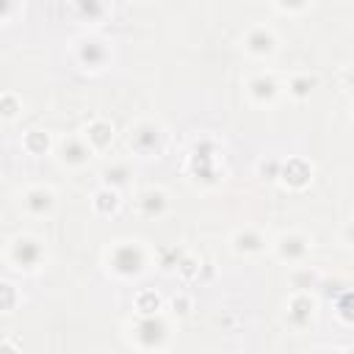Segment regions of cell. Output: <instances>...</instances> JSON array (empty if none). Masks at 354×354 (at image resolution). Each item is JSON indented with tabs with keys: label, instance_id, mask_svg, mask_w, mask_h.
<instances>
[{
	"label": "cell",
	"instance_id": "4dcf8cb0",
	"mask_svg": "<svg viewBox=\"0 0 354 354\" xmlns=\"http://www.w3.org/2000/svg\"><path fill=\"white\" fill-rule=\"evenodd\" d=\"M340 238H343V243H346V246H354V218H351V221H346V227L340 230Z\"/></svg>",
	"mask_w": 354,
	"mask_h": 354
},
{
	"label": "cell",
	"instance_id": "f546056e",
	"mask_svg": "<svg viewBox=\"0 0 354 354\" xmlns=\"http://www.w3.org/2000/svg\"><path fill=\"white\" fill-rule=\"evenodd\" d=\"M271 8L279 11V14H301V11L310 8V3H274Z\"/></svg>",
	"mask_w": 354,
	"mask_h": 354
},
{
	"label": "cell",
	"instance_id": "cb8c5ba5",
	"mask_svg": "<svg viewBox=\"0 0 354 354\" xmlns=\"http://www.w3.org/2000/svg\"><path fill=\"white\" fill-rule=\"evenodd\" d=\"M335 315L343 321V324H354V290H343L337 299H335Z\"/></svg>",
	"mask_w": 354,
	"mask_h": 354
},
{
	"label": "cell",
	"instance_id": "9a60e30c",
	"mask_svg": "<svg viewBox=\"0 0 354 354\" xmlns=\"http://www.w3.org/2000/svg\"><path fill=\"white\" fill-rule=\"evenodd\" d=\"M313 174H315V166L307 160V158H285L282 160V169H279V185L290 188V191H304L310 183H313Z\"/></svg>",
	"mask_w": 354,
	"mask_h": 354
},
{
	"label": "cell",
	"instance_id": "603a6c76",
	"mask_svg": "<svg viewBox=\"0 0 354 354\" xmlns=\"http://www.w3.org/2000/svg\"><path fill=\"white\" fill-rule=\"evenodd\" d=\"M22 108H25V102H22V97L17 91H3L0 94V116H3V122H14L22 113Z\"/></svg>",
	"mask_w": 354,
	"mask_h": 354
},
{
	"label": "cell",
	"instance_id": "4fadbf2b",
	"mask_svg": "<svg viewBox=\"0 0 354 354\" xmlns=\"http://www.w3.org/2000/svg\"><path fill=\"white\" fill-rule=\"evenodd\" d=\"M169 194L160 188V185H147V188H138L133 194V207L138 216L144 218H160L169 213Z\"/></svg>",
	"mask_w": 354,
	"mask_h": 354
},
{
	"label": "cell",
	"instance_id": "7a4b0ae2",
	"mask_svg": "<svg viewBox=\"0 0 354 354\" xmlns=\"http://www.w3.org/2000/svg\"><path fill=\"white\" fill-rule=\"evenodd\" d=\"M149 249L138 238H119L102 252L105 271L116 279H138L149 268Z\"/></svg>",
	"mask_w": 354,
	"mask_h": 354
},
{
	"label": "cell",
	"instance_id": "ba28073f",
	"mask_svg": "<svg viewBox=\"0 0 354 354\" xmlns=\"http://www.w3.org/2000/svg\"><path fill=\"white\" fill-rule=\"evenodd\" d=\"M241 47H243V53H246L249 58H254V61H268V58H274L277 50H279V36H277V30H274L271 25H266V22H252V25L241 33Z\"/></svg>",
	"mask_w": 354,
	"mask_h": 354
},
{
	"label": "cell",
	"instance_id": "f1b7e54d",
	"mask_svg": "<svg viewBox=\"0 0 354 354\" xmlns=\"http://www.w3.org/2000/svg\"><path fill=\"white\" fill-rule=\"evenodd\" d=\"M0 296H3V313H11L14 307H17V288L8 282V279H3L0 282Z\"/></svg>",
	"mask_w": 354,
	"mask_h": 354
},
{
	"label": "cell",
	"instance_id": "ffe728a7",
	"mask_svg": "<svg viewBox=\"0 0 354 354\" xmlns=\"http://www.w3.org/2000/svg\"><path fill=\"white\" fill-rule=\"evenodd\" d=\"M22 149L33 158L39 155H47V152H55V138L47 133V130H28L22 136Z\"/></svg>",
	"mask_w": 354,
	"mask_h": 354
},
{
	"label": "cell",
	"instance_id": "83f0119b",
	"mask_svg": "<svg viewBox=\"0 0 354 354\" xmlns=\"http://www.w3.org/2000/svg\"><path fill=\"white\" fill-rule=\"evenodd\" d=\"M169 310H171V315L185 318V315L194 310V299H191L188 293H174V296L169 299Z\"/></svg>",
	"mask_w": 354,
	"mask_h": 354
},
{
	"label": "cell",
	"instance_id": "2e32d148",
	"mask_svg": "<svg viewBox=\"0 0 354 354\" xmlns=\"http://www.w3.org/2000/svg\"><path fill=\"white\" fill-rule=\"evenodd\" d=\"M83 138L88 141V147H91L94 152H108L111 144H113V138H116V127H113V122L97 116V119H91V122L83 127Z\"/></svg>",
	"mask_w": 354,
	"mask_h": 354
},
{
	"label": "cell",
	"instance_id": "44dd1931",
	"mask_svg": "<svg viewBox=\"0 0 354 354\" xmlns=\"http://www.w3.org/2000/svg\"><path fill=\"white\" fill-rule=\"evenodd\" d=\"M136 315H158L163 313V296L158 290H138L133 299Z\"/></svg>",
	"mask_w": 354,
	"mask_h": 354
},
{
	"label": "cell",
	"instance_id": "1f68e13d",
	"mask_svg": "<svg viewBox=\"0 0 354 354\" xmlns=\"http://www.w3.org/2000/svg\"><path fill=\"white\" fill-rule=\"evenodd\" d=\"M340 77H343V86H346V88H351V91H354V66H346V69H343V75H340Z\"/></svg>",
	"mask_w": 354,
	"mask_h": 354
},
{
	"label": "cell",
	"instance_id": "7402d4cb",
	"mask_svg": "<svg viewBox=\"0 0 354 354\" xmlns=\"http://www.w3.org/2000/svg\"><path fill=\"white\" fill-rule=\"evenodd\" d=\"M111 11V6H105V3H94V0H83V3H75V14L86 22V25H100L102 19H105V14Z\"/></svg>",
	"mask_w": 354,
	"mask_h": 354
},
{
	"label": "cell",
	"instance_id": "52a82bcc",
	"mask_svg": "<svg viewBox=\"0 0 354 354\" xmlns=\"http://www.w3.org/2000/svg\"><path fill=\"white\" fill-rule=\"evenodd\" d=\"M271 252L279 263L301 266L313 252V235H307L304 230H285L271 238Z\"/></svg>",
	"mask_w": 354,
	"mask_h": 354
},
{
	"label": "cell",
	"instance_id": "6da1fadb",
	"mask_svg": "<svg viewBox=\"0 0 354 354\" xmlns=\"http://www.w3.org/2000/svg\"><path fill=\"white\" fill-rule=\"evenodd\" d=\"M185 174L191 177V183L202 185V188H213L224 180V169H221V141L216 136L199 133L191 138L188 144V160H185Z\"/></svg>",
	"mask_w": 354,
	"mask_h": 354
},
{
	"label": "cell",
	"instance_id": "5b68a950",
	"mask_svg": "<svg viewBox=\"0 0 354 354\" xmlns=\"http://www.w3.org/2000/svg\"><path fill=\"white\" fill-rule=\"evenodd\" d=\"M69 53H72V61L83 69V72H105L113 61V50H111V41L97 33V30H83L80 36L72 39L69 44Z\"/></svg>",
	"mask_w": 354,
	"mask_h": 354
},
{
	"label": "cell",
	"instance_id": "277c9868",
	"mask_svg": "<svg viewBox=\"0 0 354 354\" xmlns=\"http://www.w3.org/2000/svg\"><path fill=\"white\" fill-rule=\"evenodd\" d=\"M6 263L19 274H36L47 263V241L33 232H17L3 252Z\"/></svg>",
	"mask_w": 354,
	"mask_h": 354
},
{
	"label": "cell",
	"instance_id": "d6a6232c",
	"mask_svg": "<svg viewBox=\"0 0 354 354\" xmlns=\"http://www.w3.org/2000/svg\"><path fill=\"white\" fill-rule=\"evenodd\" d=\"M0 354H19V348H17V343H14V340H8V337H6V340L0 343Z\"/></svg>",
	"mask_w": 354,
	"mask_h": 354
},
{
	"label": "cell",
	"instance_id": "4316f807",
	"mask_svg": "<svg viewBox=\"0 0 354 354\" xmlns=\"http://www.w3.org/2000/svg\"><path fill=\"white\" fill-rule=\"evenodd\" d=\"M199 271H202V260L196 257V254H183V260H180V266H177V274L185 279V282H191V279H199Z\"/></svg>",
	"mask_w": 354,
	"mask_h": 354
},
{
	"label": "cell",
	"instance_id": "ac0fdd59",
	"mask_svg": "<svg viewBox=\"0 0 354 354\" xmlns=\"http://www.w3.org/2000/svg\"><path fill=\"white\" fill-rule=\"evenodd\" d=\"M318 88V75L315 72H293V75H288V80H285V91H288V97H293V100H310V94Z\"/></svg>",
	"mask_w": 354,
	"mask_h": 354
},
{
	"label": "cell",
	"instance_id": "7c38bea8",
	"mask_svg": "<svg viewBox=\"0 0 354 354\" xmlns=\"http://www.w3.org/2000/svg\"><path fill=\"white\" fill-rule=\"evenodd\" d=\"M230 249L238 257H257L266 249H271V241L266 238V232L260 227L246 224V227H238L230 232Z\"/></svg>",
	"mask_w": 354,
	"mask_h": 354
},
{
	"label": "cell",
	"instance_id": "836d02e7",
	"mask_svg": "<svg viewBox=\"0 0 354 354\" xmlns=\"http://www.w3.org/2000/svg\"><path fill=\"white\" fill-rule=\"evenodd\" d=\"M313 354H343L340 348H332V346H324V348H315Z\"/></svg>",
	"mask_w": 354,
	"mask_h": 354
},
{
	"label": "cell",
	"instance_id": "8992f818",
	"mask_svg": "<svg viewBox=\"0 0 354 354\" xmlns=\"http://www.w3.org/2000/svg\"><path fill=\"white\" fill-rule=\"evenodd\" d=\"M166 144H169V133L163 122L152 116H141L127 127V147L138 158H160L166 152Z\"/></svg>",
	"mask_w": 354,
	"mask_h": 354
},
{
	"label": "cell",
	"instance_id": "484cf974",
	"mask_svg": "<svg viewBox=\"0 0 354 354\" xmlns=\"http://www.w3.org/2000/svg\"><path fill=\"white\" fill-rule=\"evenodd\" d=\"M279 169H282V160L279 158H260L254 171L260 180H268V183H279Z\"/></svg>",
	"mask_w": 354,
	"mask_h": 354
},
{
	"label": "cell",
	"instance_id": "8fae6325",
	"mask_svg": "<svg viewBox=\"0 0 354 354\" xmlns=\"http://www.w3.org/2000/svg\"><path fill=\"white\" fill-rule=\"evenodd\" d=\"M55 205H58V194L50 185H28L19 191V207L33 218L53 216Z\"/></svg>",
	"mask_w": 354,
	"mask_h": 354
},
{
	"label": "cell",
	"instance_id": "d6986e66",
	"mask_svg": "<svg viewBox=\"0 0 354 354\" xmlns=\"http://www.w3.org/2000/svg\"><path fill=\"white\" fill-rule=\"evenodd\" d=\"M119 207H122V194L119 191H113L108 185H100L91 194V210L97 216H113V213H119Z\"/></svg>",
	"mask_w": 354,
	"mask_h": 354
},
{
	"label": "cell",
	"instance_id": "30bf717a",
	"mask_svg": "<svg viewBox=\"0 0 354 354\" xmlns=\"http://www.w3.org/2000/svg\"><path fill=\"white\" fill-rule=\"evenodd\" d=\"M243 91H246V97H249L254 105H274V102L279 100V94L285 91V83H282L274 72L257 69V72H252V75L243 80Z\"/></svg>",
	"mask_w": 354,
	"mask_h": 354
},
{
	"label": "cell",
	"instance_id": "9c48e42d",
	"mask_svg": "<svg viewBox=\"0 0 354 354\" xmlns=\"http://www.w3.org/2000/svg\"><path fill=\"white\" fill-rule=\"evenodd\" d=\"M94 155L97 152L88 147V141L83 138V133H66V136L55 138V158L66 169H86Z\"/></svg>",
	"mask_w": 354,
	"mask_h": 354
},
{
	"label": "cell",
	"instance_id": "3957f363",
	"mask_svg": "<svg viewBox=\"0 0 354 354\" xmlns=\"http://www.w3.org/2000/svg\"><path fill=\"white\" fill-rule=\"evenodd\" d=\"M127 340L136 346L141 354H160L171 343V321L158 313V315H133L127 321Z\"/></svg>",
	"mask_w": 354,
	"mask_h": 354
},
{
	"label": "cell",
	"instance_id": "5bb4252c",
	"mask_svg": "<svg viewBox=\"0 0 354 354\" xmlns=\"http://www.w3.org/2000/svg\"><path fill=\"white\" fill-rule=\"evenodd\" d=\"M315 313H318V301H315V296L310 290H293L290 293V299L285 304V318H288V324L293 329L310 326L313 318H315Z\"/></svg>",
	"mask_w": 354,
	"mask_h": 354
},
{
	"label": "cell",
	"instance_id": "d4e9b609",
	"mask_svg": "<svg viewBox=\"0 0 354 354\" xmlns=\"http://www.w3.org/2000/svg\"><path fill=\"white\" fill-rule=\"evenodd\" d=\"M183 254H185V252H180L177 246H160V249L155 252V260H158V266H160L163 271H177Z\"/></svg>",
	"mask_w": 354,
	"mask_h": 354
},
{
	"label": "cell",
	"instance_id": "e0dca14e",
	"mask_svg": "<svg viewBox=\"0 0 354 354\" xmlns=\"http://www.w3.org/2000/svg\"><path fill=\"white\" fill-rule=\"evenodd\" d=\"M100 185H108L113 191H127L133 185V166L130 160H111L100 169Z\"/></svg>",
	"mask_w": 354,
	"mask_h": 354
}]
</instances>
